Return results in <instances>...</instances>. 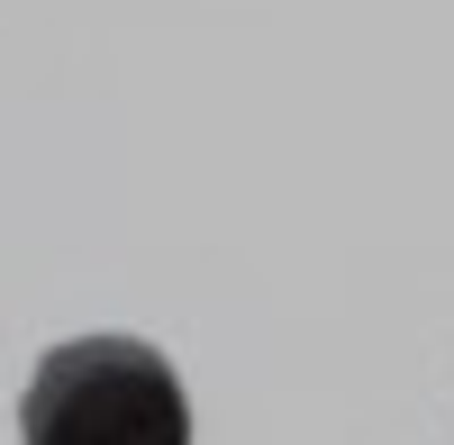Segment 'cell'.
I'll return each instance as SVG.
<instances>
[{
    "instance_id": "cell-1",
    "label": "cell",
    "mask_w": 454,
    "mask_h": 445,
    "mask_svg": "<svg viewBox=\"0 0 454 445\" xmlns=\"http://www.w3.org/2000/svg\"><path fill=\"white\" fill-rule=\"evenodd\" d=\"M27 445H192L182 373L145 337H73L19 400Z\"/></svg>"
}]
</instances>
